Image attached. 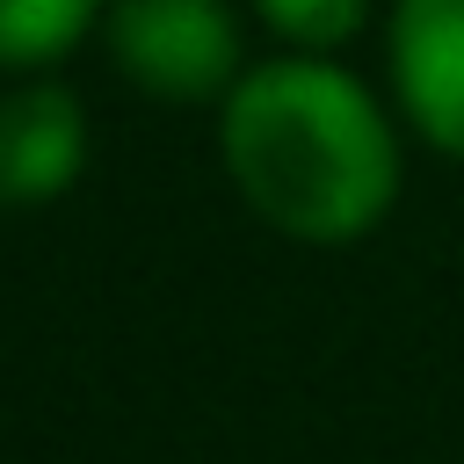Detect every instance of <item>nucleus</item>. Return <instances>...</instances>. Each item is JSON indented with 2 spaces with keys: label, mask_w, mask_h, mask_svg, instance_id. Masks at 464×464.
<instances>
[{
  "label": "nucleus",
  "mask_w": 464,
  "mask_h": 464,
  "mask_svg": "<svg viewBox=\"0 0 464 464\" xmlns=\"http://www.w3.org/2000/svg\"><path fill=\"white\" fill-rule=\"evenodd\" d=\"M218 160L239 203L304 246L377 232L406 181L392 109L319 51H283L239 72L218 102Z\"/></svg>",
  "instance_id": "nucleus-1"
},
{
  "label": "nucleus",
  "mask_w": 464,
  "mask_h": 464,
  "mask_svg": "<svg viewBox=\"0 0 464 464\" xmlns=\"http://www.w3.org/2000/svg\"><path fill=\"white\" fill-rule=\"evenodd\" d=\"M109 65L145 102H225L246 72V29L232 0H109L102 14Z\"/></svg>",
  "instance_id": "nucleus-2"
},
{
  "label": "nucleus",
  "mask_w": 464,
  "mask_h": 464,
  "mask_svg": "<svg viewBox=\"0 0 464 464\" xmlns=\"http://www.w3.org/2000/svg\"><path fill=\"white\" fill-rule=\"evenodd\" d=\"M384 65L413 138L464 160V0H392Z\"/></svg>",
  "instance_id": "nucleus-3"
},
{
  "label": "nucleus",
  "mask_w": 464,
  "mask_h": 464,
  "mask_svg": "<svg viewBox=\"0 0 464 464\" xmlns=\"http://www.w3.org/2000/svg\"><path fill=\"white\" fill-rule=\"evenodd\" d=\"M87 109L72 87L58 80H22L0 87V210H44L58 196H72V181L87 174Z\"/></svg>",
  "instance_id": "nucleus-4"
},
{
  "label": "nucleus",
  "mask_w": 464,
  "mask_h": 464,
  "mask_svg": "<svg viewBox=\"0 0 464 464\" xmlns=\"http://www.w3.org/2000/svg\"><path fill=\"white\" fill-rule=\"evenodd\" d=\"M109 0H0V72H44L102 29Z\"/></svg>",
  "instance_id": "nucleus-5"
},
{
  "label": "nucleus",
  "mask_w": 464,
  "mask_h": 464,
  "mask_svg": "<svg viewBox=\"0 0 464 464\" xmlns=\"http://www.w3.org/2000/svg\"><path fill=\"white\" fill-rule=\"evenodd\" d=\"M254 22L283 44V51H348L362 29H370V0H246Z\"/></svg>",
  "instance_id": "nucleus-6"
}]
</instances>
